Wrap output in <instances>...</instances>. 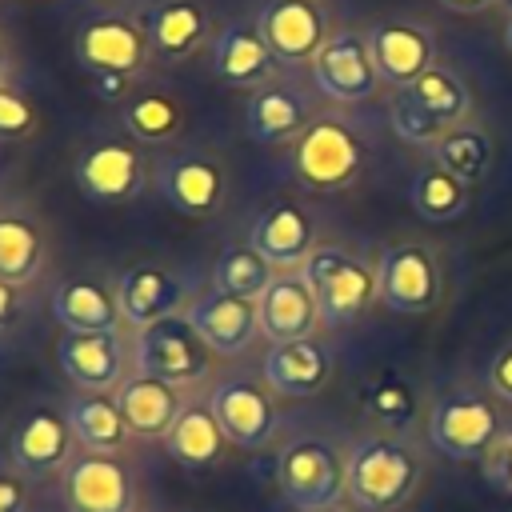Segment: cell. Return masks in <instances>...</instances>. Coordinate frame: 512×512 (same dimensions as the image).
Wrapping results in <instances>:
<instances>
[{
    "instance_id": "45",
    "label": "cell",
    "mask_w": 512,
    "mask_h": 512,
    "mask_svg": "<svg viewBox=\"0 0 512 512\" xmlns=\"http://www.w3.org/2000/svg\"><path fill=\"white\" fill-rule=\"evenodd\" d=\"M496 4H500V8H504V12L512 16V0H496Z\"/></svg>"
},
{
    "instance_id": "29",
    "label": "cell",
    "mask_w": 512,
    "mask_h": 512,
    "mask_svg": "<svg viewBox=\"0 0 512 512\" xmlns=\"http://www.w3.org/2000/svg\"><path fill=\"white\" fill-rule=\"evenodd\" d=\"M64 416H68V428L76 436V444L84 452H112L120 456L132 440V428L120 412V400L116 392H72L64 400Z\"/></svg>"
},
{
    "instance_id": "16",
    "label": "cell",
    "mask_w": 512,
    "mask_h": 512,
    "mask_svg": "<svg viewBox=\"0 0 512 512\" xmlns=\"http://www.w3.org/2000/svg\"><path fill=\"white\" fill-rule=\"evenodd\" d=\"M56 360L84 392H116L136 372V348L124 344V332H64Z\"/></svg>"
},
{
    "instance_id": "8",
    "label": "cell",
    "mask_w": 512,
    "mask_h": 512,
    "mask_svg": "<svg viewBox=\"0 0 512 512\" xmlns=\"http://www.w3.org/2000/svg\"><path fill=\"white\" fill-rule=\"evenodd\" d=\"M152 184L160 200L188 220H208L228 204V168L216 152L204 148L164 152L152 164Z\"/></svg>"
},
{
    "instance_id": "6",
    "label": "cell",
    "mask_w": 512,
    "mask_h": 512,
    "mask_svg": "<svg viewBox=\"0 0 512 512\" xmlns=\"http://www.w3.org/2000/svg\"><path fill=\"white\" fill-rule=\"evenodd\" d=\"M364 140L344 116H316L296 140H292V176L312 192H340L348 188L364 168Z\"/></svg>"
},
{
    "instance_id": "9",
    "label": "cell",
    "mask_w": 512,
    "mask_h": 512,
    "mask_svg": "<svg viewBox=\"0 0 512 512\" xmlns=\"http://www.w3.org/2000/svg\"><path fill=\"white\" fill-rule=\"evenodd\" d=\"M132 348H136V372L168 380V384H176L184 392L192 384L208 380L212 360H216V352L204 344V336L192 328V320L184 312L140 328Z\"/></svg>"
},
{
    "instance_id": "41",
    "label": "cell",
    "mask_w": 512,
    "mask_h": 512,
    "mask_svg": "<svg viewBox=\"0 0 512 512\" xmlns=\"http://www.w3.org/2000/svg\"><path fill=\"white\" fill-rule=\"evenodd\" d=\"M20 284H8V280H0V332L20 316Z\"/></svg>"
},
{
    "instance_id": "33",
    "label": "cell",
    "mask_w": 512,
    "mask_h": 512,
    "mask_svg": "<svg viewBox=\"0 0 512 512\" xmlns=\"http://www.w3.org/2000/svg\"><path fill=\"white\" fill-rule=\"evenodd\" d=\"M432 164H440L444 172H452L460 184L472 188L492 172V136L464 120L432 144Z\"/></svg>"
},
{
    "instance_id": "25",
    "label": "cell",
    "mask_w": 512,
    "mask_h": 512,
    "mask_svg": "<svg viewBox=\"0 0 512 512\" xmlns=\"http://www.w3.org/2000/svg\"><path fill=\"white\" fill-rule=\"evenodd\" d=\"M248 244L276 268V272H292L308 260V252L316 248V224L308 216V208H300L296 200H276L268 204L248 232Z\"/></svg>"
},
{
    "instance_id": "35",
    "label": "cell",
    "mask_w": 512,
    "mask_h": 512,
    "mask_svg": "<svg viewBox=\"0 0 512 512\" xmlns=\"http://www.w3.org/2000/svg\"><path fill=\"white\" fill-rule=\"evenodd\" d=\"M276 268L252 248V244H232L220 252L216 268H212V284L232 292V296H244V300H260L264 288L272 284Z\"/></svg>"
},
{
    "instance_id": "39",
    "label": "cell",
    "mask_w": 512,
    "mask_h": 512,
    "mask_svg": "<svg viewBox=\"0 0 512 512\" xmlns=\"http://www.w3.org/2000/svg\"><path fill=\"white\" fill-rule=\"evenodd\" d=\"M28 504H32L28 476H20L16 468L0 472V512H28Z\"/></svg>"
},
{
    "instance_id": "37",
    "label": "cell",
    "mask_w": 512,
    "mask_h": 512,
    "mask_svg": "<svg viewBox=\"0 0 512 512\" xmlns=\"http://www.w3.org/2000/svg\"><path fill=\"white\" fill-rule=\"evenodd\" d=\"M36 124L40 116H36L32 96L16 80L0 84V140H24L36 132Z\"/></svg>"
},
{
    "instance_id": "38",
    "label": "cell",
    "mask_w": 512,
    "mask_h": 512,
    "mask_svg": "<svg viewBox=\"0 0 512 512\" xmlns=\"http://www.w3.org/2000/svg\"><path fill=\"white\" fill-rule=\"evenodd\" d=\"M480 464H484V480L512 496V428H504L496 436V444L488 448V456Z\"/></svg>"
},
{
    "instance_id": "32",
    "label": "cell",
    "mask_w": 512,
    "mask_h": 512,
    "mask_svg": "<svg viewBox=\"0 0 512 512\" xmlns=\"http://www.w3.org/2000/svg\"><path fill=\"white\" fill-rule=\"evenodd\" d=\"M224 444H228V436H224V428L216 424V416H212V408L208 404H192L188 400V408L176 416V424H172V432L164 436V452L180 464V468H212L220 456H224Z\"/></svg>"
},
{
    "instance_id": "14",
    "label": "cell",
    "mask_w": 512,
    "mask_h": 512,
    "mask_svg": "<svg viewBox=\"0 0 512 512\" xmlns=\"http://www.w3.org/2000/svg\"><path fill=\"white\" fill-rule=\"evenodd\" d=\"M136 20L152 44L156 64H184L200 56L216 36L212 12L200 0H144Z\"/></svg>"
},
{
    "instance_id": "43",
    "label": "cell",
    "mask_w": 512,
    "mask_h": 512,
    "mask_svg": "<svg viewBox=\"0 0 512 512\" xmlns=\"http://www.w3.org/2000/svg\"><path fill=\"white\" fill-rule=\"evenodd\" d=\"M8 80H12V48H8V40L0 32V84H8Z\"/></svg>"
},
{
    "instance_id": "13",
    "label": "cell",
    "mask_w": 512,
    "mask_h": 512,
    "mask_svg": "<svg viewBox=\"0 0 512 512\" xmlns=\"http://www.w3.org/2000/svg\"><path fill=\"white\" fill-rule=\"evenodd\" d=\"M308 72L316 92L336 104H364L384 84L368 48V32H356V28H336L316 52V60L308 64Z\"/></svg>"
},
{
    "instance_id": "10",
    "label": "cell",
    "mask_w": 512,
    "mask_h": 512,
    "mask_svg": "<svg viewBox=\"0 0 512 512\" xmlns=\"http://www.w3.org/2000/svg\"><path fill=\"white\" fill-rule=\"evenodd\" d=\"M204 404L212 408V416L224 428L228 444H236L244 452L264 448L276 436V428H280V412H276L268 380H252L244 372L216 376Z\"/></svg>"
},
{
    "instance_id": "19",
    "label": "cell",
    "mask_w": 512,
    "mask_h": 512,
    "mask_svg": "<svg viewBox=\"0 0 512 512\" xmlns=\"http://www.w3.org/2000/svg\"><path fill=\"white\" fill-rule=\"evenodd\" d=\"M76 448L80 444L68 428V416L52 412V408H32L28 416H20V424L8 436V460L28 480L64 472L68 460L76 456Z\"/></svg>"
},
{
    "instance_id": "34",
    "label": "cell",
    "mask_w": 512,
    "mask_h": 512,
    "mask_svg": "<svg viewBox=\"0 0 512 512\" xmlns=\"http://www.w3.org/2000/svg\"><path fill=\"white\" fill-rule=\"evenodd\" d=\"M408 200H412V208H416L420 220H428V224H452V220H460L468 212V184H460L440 164H428V168H420L412 176Z\"/></svg>"
},
{
    "instance_id": "31",
    "label": "cell",
    "mask_w": 512,
    "mask_h": 512,
    "mask_svg": "<svg viewBox=\"0 0 512 512\" xmlns=\"http://www.w3.org/2000/svg\"><path fill=\"white\" fill-rule=\"evenodd\" d=\"M120 124L136 144L164 148L176 144L184 132V104L164 88H136L120 104Z\"/></svg>"
},
{
    "instance_id": "12",
    "label": "cell",
    "mask_w": 512,
    "mask_h": 512,
    "mask_svg": "<svg viewBox=\"0 0 512 512\" xmlns=\"http://www.w3.org/2000/svg\"><path fill=\"white\" fill-rule=\"evenodd\" d=\"M64 512H136V472L112 452H76L60 472Z\"/></svg>"
},
{
    "instance_id": "44",
    "label": "cell",
    "mask_w": 512,
    "mask_h": 512,
    "mask_svg": "<svg viewBox=\"0 0 512 512\" xmlns=\"http://www.w3.org/2000/svg\"><path fill=\"white\" fill-rule=\"evenodd\" d=\"M504 44H508V52H512V16H508V28H504Z\"/></svg>"
},
{
    "instance_id": "7",
    "label": "cell",
    "mask_w": 512,
    "mask_h": 512,
    "mask_svg": "<svg viewBox=\"0 0 512 512\" xmlns=\"http://www.w3.org/2000/svg\"><path fill=\"white\" fill-rule=\"evenodd\" d=\"M72 180H76L80 196L92 204H132L152 180V160H148L144 144H136L128 132L100 136L76 152Z\"/></svg>"
},
{
    "instance_id": "42",
    "label": "cell",
    "mask_w": 512,
    "mask_h": 512,
    "mask_svg": "<svg viewBox=\"0 0 512 512\" xmlns=\"http://www.w3.org/2000/svg\"><path fill=\"white\" fill-rule=\"evenodd\" d=\"M448 12H460V16H480V12H488L496 0H440Z\"/></svg>"
},
{
    "instance_id": "28",
    "label": "cell",
    "mask_w": 512,
    "mask_h": 512,
    "mask_svg": "<svg viewBox=\"0 0 512 512\" xmlns=\"http://www.w3.org/2000/svg\"><path fill=\"white\" fill-rule=\"evenodd\" d=\"M116 400H120V412H124L132 436H144V440H164L172 432L176 416L188 408L184 388L156 380V376H144V372H132L116 388Z\"/></svg>"
},
{
    "instance_id": "40",
    "label": "cell",
    "mask_w": 512,
    "mask_h": 512,
    "mask_svg": "<svg viewBox=\"0 0 512 512\" xmlns=\"http://www.w3.org/2000/svg\"><path fill=\"white\" fill-rule=\"evenodd\" d=\"M488 388H492L500 400L512 404V344L492 356V364H488Z\"/></svg>"
},
{
    "instance_id": "23",
    "label": "cell",
    "mask_w": 512,
    "mask_h": 512,
    "mask_svg": "<svg viewBox=\"0 0 512 512\" xmlns=\"http://www.w3.org/2000/svg\"><path fill=\"white\" fill-rule=\"evenodd\" d=\"M312 120H316L312 100H308L296 84H288V80H280V76L268 80V84H260L256 92H248L244 128H248V136H252L256 144H268V148L292 144Z\"/></svg>"
},
{
    "instance_id": "30",
    "label": "cell",
    "mask_w": 512,
    "mask_h": 512,
    "mask_svg": "<svg viewBox=\"0 0 512 512\" xmlns=\"http://www.w3.org/2000/svg\"><path fill=\"white\" fill-rule=\"evenodd\" d=\"M48 260L44 228L24 208H0V280L8 284H36Z\"/></svg>"
},
{
    "instance_id": "26",
    "label": "cell",
    "mask_w": 512,
    "mask_h": 512,
    "mask_svg": "<svg viewBox=\"0 0 512 512\" xmlns=\"http://www.w3.org/2000/svg\"><path fill=\"white\" fill-rule=\"evenodd\" d=\"M264 380L272 392L280 396H316L328 376H332V352L324 340L308 336V340H288V344H272L264 352V364H260Z\"/></svg>"
},
{
    "instance_id": "20",
    "label": "cell",
    "mask_w": 512,
    "mask_h": 512,
    "mask_svg": "<svg viewBox=\"0 0 512 512\" xmlns=\"http://www.w3.org/2000/svg\"><path fill=\"white\" fill-rule=\"evenodd\" d=\"M184 316L192 320V328L204 336V344L216 356H240L260 336V308H256V300L232 296V292H224L216 284L208 292L192 296Z\"/></svg>"
},
{
    "instance_id": "5",
    "label": "cell",
    "mask_w": 512,
    "mask_h": 512,
    "mask_svg": "<svg viewBox=\"0 0 512 512\" xmlns=\"http://www.w3.org/2000/svg\"><path fill=\"white\" fill-rule=\"evenodd\" d=\"M300 276L316 292L324 328H348L368 312L372 300H380L376 268H368L360 256H352L340 244H316L300 264Z\"/></svg>"
},
{
    "instance_id": "27",
    "label": "cell",
    "mask_w": 512,
    "mask_h": 512,
    "mask_svg": "<svg viewBox=\"0 0 512 512\" xmlns=\"http://www.w3.org/2000/svg\"><path fill=\"white\" fill-rule=\"evenodd\" d=\"M52 316L64 332H124V308L116 284L72 276L52 292Z\"/></svg>"
},
{
    "instance_id": "21",
    "label": "cell",
    "mask_w": 512,
    "mask_h": 512,
    "mask_svg": "<svg viewBox=\"0 0 512 512\" xmlns=\"http://www.w3.org/2000/svg\"><path fill=\"white\" fill-rule=\"evenodd\" d=\"M368 48H372L380 80L392 84V88L412 84L416 76H424L436 64V36H432V28L420 24V20H404V16L376 20L368 28Z\"/></svg>"
},
{
    "instance_id": "24",
    "label": "cell",
    "mask_w": 512,
    "mask_h": 512,
    "mask_svg": "<svg viewBox=\"0 0 512 512\" xmlns=\"http://www.w3.org/2000/svg\"><path fill=\"white\" fill-rule=\"evenodd\" d=\"M256 308H260V336H268L272 344L308 340L324 324L320 320L316 292L308 288V280L300 276V268L276 272L272 284L264 288V296L256 300Z\"/></svg>"
},
{
    "instance_id": "3",
    "label": "cell",
    "mask_w": 512,
    "mask_h": 512,
    "mask_svg": "<svg viewBox=\"0 0 512 512\" xmlns=\"http://www.w3.org/2000/svg\"><path fill=\"white\" fill-rule=\"evenodd\" d=\"M472 112V92L468 84L452 72L432 64L424 76H416L412 84L396 88L392 108H388V124L404 144L416 148H432L444 132H452L456 124H464Z\"/></svg>"
},
{
    "instance_id": "18",
    "label": "cell",
    "mask_w": 512,
    "mask_h": 512,
    "mask_svg": "<svg viewBox=\"0 0 512 512\" xmlns=\"http://www.w3.org/2000/svg\"><path fill=\"white\" fill-rule=\"evenodd\" d=\"M376 292L380 304L400 316H420L440 300V272L428 248L420 244H392L380 252L376 264Z\"/></svg>"
},
{
    "instance_id": "2",
    "label": "cell",
    "mask_w": 512,
    "mask_h": 512,
    "mask_svg": "<svg viewBox=\"0 0 512 512\" xmlns=\"http://www.w3.org/2000/svg\"><path fill=\"white\" fill-rule=\"evenodd\" d=\"M420 452L396 432L356 436L348 448V500L360 512H396L420 484Z\"/></svg>"
},
{
    "instance_id": "36",
    "label": "cell",
    "mask_w": 512,
    "mask_h": 512,
    "mask_svg": "<svg viewBox=\"0 0 512 512\" xmlns=\"http://www.w3.org/2000/svg\"><path fill=\"white\" fill-rule=\"evenodd\" d=\"M364 408H368V416H372L384 432H400V428H408V424L416 420V392H412L408 380L384 376V380L368 384Z\"/></svg>"
},
{
    "instance_id": "22",
    "label": "cell",
    "mask_w": 512,
    "mask_h": 512,
    "mask_svg": "<svg viewBox=\"0 0 512 512\" xmlns=\"http://www.w3.org/2000/svg\"><path fill=\"white\" fill-rule=\"evenodd\" d=\"M116 296L124 308V324L140 332L164 316H180V308L188 304V284L172 268L140 260L116 276Z\"/></svg>"
},
{
    "instance_id": "17",
    "label": "cell",
    "mask_w": 512,
    "mask_h": 512,
    "mask_svg": "<svg viewBox=\"0 0 512 512\" xmlns=\"http://www.w3.org/2000/svg\"><path fill=\"white\" fill-rule=\"evenodd\" d=\"M208 60H212V76L228 88H248L256 92L260 84L280 76V60L272 56L256 16H232L216 28L212 44H208Z\"/></svg>"
},
{
    "instance_id": "4",
    "label": "cell",
    "mask_w": 512,
    "mask_h": 512,
    "mask_svg": "<svg viewBox=\"0 0 512 512\" xmlns=\"http://www.w3.org/2000/svg\"><path fill=\"white\" fill-rule=\"evenodd\" d=\"M276 484L296 512H336L348 500V452L316 432L292 436L276 452Z\"/></svg>"
},
{
    "instance_id": "1",
    "label": "cell",
    "mask_w": 512,
    "mask_h": 512,
    "mask_svg": "<svg viewBox=\"0 0 512 512\" xmlns=\"http://www.w3.org/2000/svg\"><path fill=\"white\" fill-rule=\"evenodd\" d=\"M72 52L80 72L88 76L92 96L108 104H124L156 64L136 12H116V8L88 12L76 28Z\"/></svg>"
},
{
    "instance_id": "15",
    "label": "cell",
    "mask_w": 512,
    "mask_h": 512,
    "mask_svg": "<svg viewBox=\"0 0 512 512\" xmlns=\"http://www.w3.org/2000/svg\"><path fill=\"white\" fill-rule=\"evenodd\" d=\"M256 24L284 68L312 64L324 40L332 36L328 4L324 0H264L256 8Z\"/></svg>"
},
{
    "instance_id": "11",
    "label": "cell",
    "mask_w": 512,
    "mask_h": 512,
    "mask_svg": "<svg viewBox=\"0 0 512 512\" xmlns=\"http://www.w3.org/2000/svg\"><path fill=\"white\" fill-rule=\"evenodd\" d=\"M500 432L492 400L468 388L444 392L428 412V444L448 460H484Z\"/></svg>"
}]
</instances>
